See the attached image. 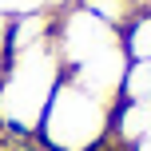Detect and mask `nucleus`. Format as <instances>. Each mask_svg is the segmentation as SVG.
I'll return each mask as SVG.
<instances>
[{
	"label": "nucleus",
	"mask_w": 151,
	"mask_h": 151,
	"mask_svg": "<svg viewBox=\"0 0 151 151\" xmlns=\"http://www.w3.org/2000/svg\"><path fill=\"white\" fill-rule=\"evenodd\" d=\"M88 12H96L99 20L107 24V28H115V32H123L131 24V16L139 12V0H80Z\"/></svg>",
	"instance_id": "obj_7"
},
{
	"label": "nucleus",
	"mask_w": 151,
	"mask_h": 151,
	"mask_svg": "<svg viewBox=\"0 0 151 151\" xmlns=\"http://www.w3.org/2000/svg\"><path fill=\"white\" fill-rule=\"evenodd\" d=\"M64 76L68 72H64L52 40L8 48L0 60V127L16 131V135H36Z\"/></svg>",
	"instance_id": "obj_1"
},
{
	"label": "nucleus",
	"mask_w": 151,
	"mask_h": 151,
	"mask_svg": "<svg viewBox=\"0 0 151 151\" xmlns=\"http://www.w3.org/2000/svg\"><path fill=\"white\" fill-rule=\"evenodd\" d=\"M115 40H119V32L107 28V24L99 20L96 12H88L83 4L60 8L56 20H52V48H56V56H60L64 72L80 68L83 60H91L99 48L115 44Z\"/></svg>",
	"instance_id": "obj_3"
},
{
	"label": "nucleus",
	"mask_w": 151,
	"mask_h": 151,
	"mask_svg": "<svg viewBox=\"0 0 151 151\" xmlns=\"http://www.w3.org/2000/svg\"><path fill=\"white\" fill-rule=\"evenodd\" d=\"M127 151H151V135H143V139H139L135 147H127Z\"/></svg>",
	"instance_id": "obj_9"
},
{
	"label": "nucleus",
	"mask_w": 151,
	"mask_h": 151,
	"mask_svg": "<svg viewBox=\"0 0 151 151\" xmlns=\"http://www.w3.org/2000/svg\"><path fill=\"white\" fill-rule=\"evenodd\" d=\"M0 60H4V32H0Z\"/></svg>",
	"instance_id": "obj_10"
},
{
	"label": "nucleus",
	"mask_w": 151,
	"mask_h": 151,
	"mask_svg": "<svg viewBox=\"0 0 151 151\" xmlns=\"http://www.w3.org/2000/svg\"><path fill=\"white\" fill-rule=\"evenodd\" d=\"M139 8H151V0H139Z\"/></svg>",
	"instance_id": "obj_11"
},
{
	"label": "nucleus",
	"mask_w": 151,
	"mask_h": 151,
	"mask_svg": "<svg viewBox=\"0 0 151 151\" xmlns=\"http://www.w3.org/2000/svg\"><path fill=\"white\" fill-rule=\"evenodd\" d=\"M143 135H151V104H135V99H119L111 107V143L115 147H135Z\"/></svg>",
	"instance_id": "obj_5"
},
{
	"label": "nucleus",
	"mask_w": 151,
	"mask_h": 151,
	"mask_svg": "<svg viewBox=\"0 0 151 151\" xmlns=\"http://www.w3.org/2000/svg\"><path fill=\"white\" fill-rule=\"evenodd\" d=\"M123 76H127V52H123V44L115 40V44L99 48L91 60H83L80 68H72L68 80L80 83L83 91H91L96 99H104V104H119Z\"/></svg>",
	"instance_id": "obj_4"
},
{
	"label": "nucleus",
	"mask_w": 151,
	"mask_h": 151,
	"mask_svg": "<svg viewBox=\"0 0 151 151\" xmlns=\"http://www.w3.org/2000/svg\"><path fill=\"white\" fill-rule=\"evenodd\" d=\"M111 107L115 104L96 99L91 91H83L64 76L36 127V139L48 151H99L111 139Z\"/></svg>",
	"instance_id": "obj_2"
},
{
	"label": "nucleus",
	"mask_w": 151,
	"mask_h": 151,
	"mask_svg": "<svg viewBox=\"0 0 151 151\" xmlns=\"http://www.w3.org/2000/svg\"><path fill=\"white\" fill-rule=\"evenodd\" d=\"M119 99L151 104V60H127V76H123Z\"/></svg>",
	"instance_id": "obj_8"
},
{
	"label": "nucleus",
	"mask_w": 151,
	"mask_h": 151,
	"mask_svg": "<svg viewBox=\"0 0 151 151\" xmlns=\"http://www.w3.org/2000/svg\"><path fill=\"white\" fill-rule=\"evenodd\" d=\"M119 44L127 60H151V8H139L131 16V24L119 32Z\"/></svg>",
	"instance_id": "obj_6"
}]
</instances>
